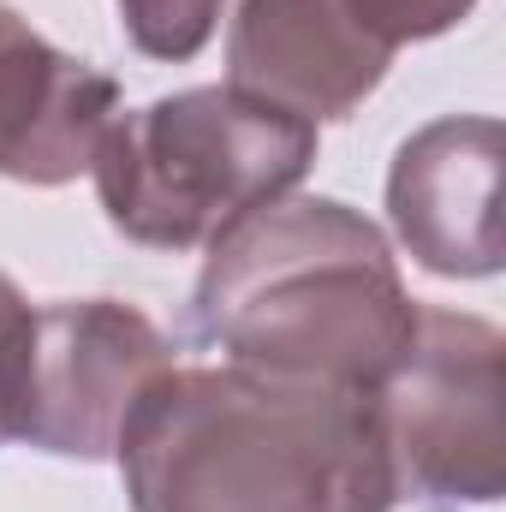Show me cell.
I'll return each mask as SVG.
<instances>
[{
    "label": "cell",
    "mask_w": 506,
    "mask_h": 512,
    "mask_svg": "<svg viewBox=\"0 0 506 512\" xmlns=\"http://www.w3.org/2000/svg\"><path fill=\"white\" fill-rule=\"evenodd\" d=\"M501 328L459 310H417V340L381 382L376 411L399 495L495 507L506 495L501 459Z\"/></svg>",
    "instance_id": "4"
},
{
    "label": "cell",
    "mask_w": 506,
    "mask_h": 512,
    "mask_svg": "<svg viewBox=\"0 0 506 512\" xmlns=\"http://www.w3.org/2000/svg\"><path fill=\"white\" fill-rule=\"evenodd\" d=\"M387 221L441 280L501 274V120L447 114L411 131L387 173Z\"/></svg>",
    "instance_id": "6"
},
{
    "label": "cell",
    "mask_w": 506,
    "mask_h": 512,
    "mask_svg": "<svg viewBox=\"0 0 506 512\" xmlns=\"http://www.w3.org/2000/svg\"><path fill=\"white\" fill-rule=\"evenodd\" d=\"M352 18L387 42V48H405V42H429V36H447L453 24L471 18L477 0H346Z\"/></svg>",
    "instance_id": "10"
},
{
    "label": "cell",
    "mask_w": 506,
    "mask_h": 512,
    "mask_svg": "<svg viewBox=\"0 0 506 512\" xmlns=\"http://www.w3.org/2000/svg\"><path fill=\"white\" fill-rule=\"evenodd\" d=\"M30 304L0 274V441L18 435V382H24V346H30Z\"/></svg>",
    "instance_id": "11"
},
{
    "label": "cell",
    "mask_w": 506,
    "mask_h": 512,
    "mask_svg": "<svg viewBox=\"0 0 506 512\" xmlns=\"http://www.w3.org/2000/svg\"><path fill=\"white\" fill-rule=\"evenodd\" d=\"M221 6L227 0H120V24H126V42L149 60H197L221 24Z\"/></svg>",
    "instance_id": "9"
},
{
    "label": "cell",
    "mask_w": 506,
    "mask_h": 512,
    "mask_svg": "<svg viewBox=\"0 0 506 512\" xmlns=\"http://www.w3.org/2000/svg\"><path fill=\"white\" fill-rule=\"evenodd\" d=\"M417 310L376 221L334 197H274L209 245L191 334L227 364L381 393Z\"/></svg>",
    "instance_id": "2"
},
{
    "label": "cell",
    "mask_w": 506,
    "mask_h": 512,
    "mask_svg": "<svg viewBox=\"0 0 506 512\" xmlns=\"http://www.w3.org/2000/svg\"><path fill=\"white\" fill-rule=\"evenodd\" d=\"M393 66L346 0H239L227 36V84L298 120H346Z\"/></svg>",
    "instance_id": "7"
},
{
    "label": "cell",
    "mask_w": 506,
    "mask_h": 512,
    "mask_svg": "<svg viewBox=\"0 0 506 512\" xmlns=\"http://www.w3.org/2000/svg\"><path fill=\"white\" fill-rule=\"evenodd\" d=\"M131 512H393L376 393L251 364L167 370L120 447Z\"/></svg>",
    "instance_id": "1"
},
{
    "label": "cell",
    "mask_w": 506,
    "mask_h": 512,
    "mask_svg": "<svg viewBox=\"0 0 506 512\" xmlns=\"http://www.w3.org/2000/svg\"><path fill=\"white\" fill-rule=\"evenodd\" d=\"M120 114V84L78 54H60L0 0V179L54 191L90 173L102 131Z\"/></svg>",
    "instance_id": "8"
},
{
    "label": "cell",
    "mask_w": 506,
    "mask_h": 512,
    "mask_svg": "<svg viewBox=\"0 0 506 512\" xmlns=\"http://www.w3.org/2000/svg\"><path fill=\"white\" fill-rule=\"evenodd\" d=\"M316 167V126L233 84L155 96L114 114L96 143V197L114 233L149 251L215 245Z\"/></svg>",
    "instance_id": "3"
},
{
    "label": "cell",
    "mask_w": 506,
    "mask_h": 512,
    "mask_svg": "<svg viewBox=\"0 0 506 512\" xmlns=\"http://www.w3.org/2000/svg\"><path fill=\"white\" fill-rule=\"evenodd\" d=\"M173 370L167 334L120 298L48 304L30 316L18 441L60 459H114L131 405Z\"/></svg>",
    "instance_id": "5"
}]
</instances>
